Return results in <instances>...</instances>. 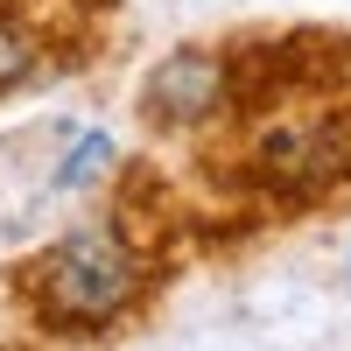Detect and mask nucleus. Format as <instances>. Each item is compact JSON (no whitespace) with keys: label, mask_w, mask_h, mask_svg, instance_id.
Masks as SVG:
<instances>
[{"label":"nucleus","mask_w":351,"mask_h":351,"mask_svg":"<svg viewBox=\"0 0 351 351\" xmlns=\"http://www.w3.org/2000/svg\"><path fill=\"white\" fill-rule=\"evenodd\" d=\"M351 169V120H309V127H274L260 141V176L274 190H324Z\"/></svg>","instance_id":"f03ea898"},{"label":"nucleus","mask_w":351,"mask_h":351,"mask_svg":"<svg viewBox=\"0 0 351 351\" xmlns=\"http://www.w3.org/2000/svg\"><path fill=\"white\" fill-rule=\"evenodd\" d=\"M106 162H112V141H106V134H84V141H77V155L56 169V183H64V190H77L84 176H99Z\"/></svg>","instance_id":"39448f33"},{"label":"nucleus","mask_w":351,"mask_h":351,"mask_svg":"<svg viewBox=\"0 0 351 351\" xmlns=\"http://www.w3.org/2000/svg\"><path fill=\"white\" fill-rule=\"evenodd\" d=\"M225 64L211 49H176L169 64L148 77V112L155 120H176V127H190V120H204V112H218L225 106Z\"/></svg>","instance_id":"7ed1b4c3"},{"label":"nucleus","mask_w":351,"mask_h":351,"mask_svg":"<svg viewBox=\"0 0 351 351\" xmlns=\"http://www.w3.org/2000/svg\"><path fill=\"white\" fill-rule=\"evenodd\" d=\"M134 288H141V260L127 253L120 232H106V225H84L71 239H56L43 253V274H36L43 316L49 324H77V330L112 324V316L134 302Z\"/></svg>","instance_id":"f257e3e1"},{"label":"nucleus","mask_w":351,"mask_h":351,"mask_svg":"<svg viewBox=\"0 0 351 351\" xmlns=\"http://www.w3.org/2000/svg\"><path fill=\"white\" fill-rule=\"evenodd\" d=\"M28 71H36V36H28V28H14V21H0V92H8V84H21Z\"/></svg>","instance_id":"20e7f679"}]
</instances>
